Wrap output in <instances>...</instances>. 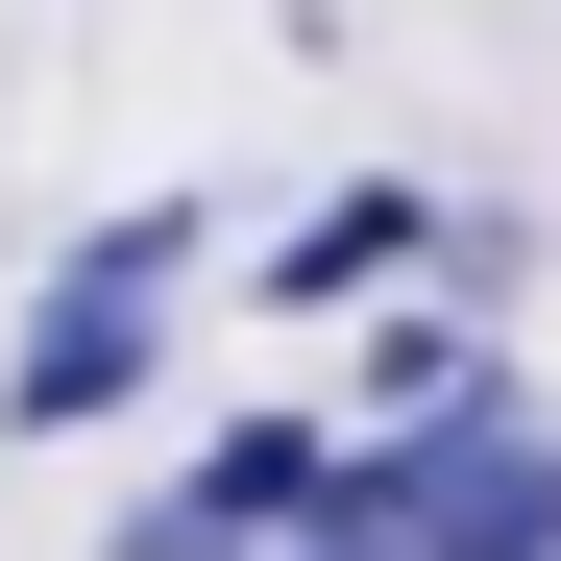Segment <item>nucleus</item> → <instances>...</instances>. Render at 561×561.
<instances>
[{
    "label": "nucleus",
    "mask_w": 561,
    "mask_h": 561,
    "mask_svg": "<svg viewBox=\"0 0 561 561\" xmlns=\"http://www.w3.org/2000/svg\"><path fill=\"white\" fill-rule=\"evenodd\" d=\"M171 268H196V196H147V220H99L49 268V318H25V366H0V415L25 439H73V415H123L147 366H171Z\"/></svg>",
    "instance_id": "obj_1"
},
{
    "label": "nucleus",
    "mask_w": 561,
    "mask_h": 561,
    "mask_svg": "<svg viewBox=\"0 0 561 561\" xmlns=\"http://www.w3.org/2000/svg\"><path fill=\"white\" fill-rule=\"evenodd\" d=\"M415 561H561V439H463V489L415 513Z\"/></svg>",
    "instance_id": "obj_2"
},
{
    "label": "nucleus",
    "mask_w": 561,
    "mask_h": 561,
    "mask_svg": "<svg viewBox=\"0 0 561 561\" xmlns=\"http://www.w3.org/2000/svg\"><path fill=\"white\" fill-rule=\"evenodd\" d=\"M415 244H439L415 196H318L294 244H268V294H366V268H415Z\"/></svg>",
    "instance_id": "obj_3"
},
{
    "label": "nucleus",
    "mask_w": 561,
    "mask_h": 561,
    "mask_svg": "<svg viewBox=\"0 0 561 561\" xmlns=\"http://www.w3.org/2000/svg\"><path fill=\"white\" fill-rule=\"evenodd\" d=\"M318 489H342V439H294V415H268V439H220V463H196V513H220V537H268V513H318Z\"/></svg>",
    "instance_id": "obj_4"
},
{
    "label": "nucleus",
    "mask_w": 561,
    "mask_h": 561,
    "mask_svg": "<svg viewBox=\"0 0 561 561\" xmlns=\"http://www.w3.org/2000/svg\"><path fill=\"white\" fill-rule=\"evenodd\" d=\"M294 561H415V537H366V513H342V489H318V537H294Z\"/></svg>",
    "instance_id": "obj_5"
}]
</instances>
